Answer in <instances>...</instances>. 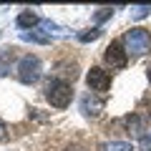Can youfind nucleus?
Instances as JSON below:
<instances>
[{
	"label": "nucleus",
	"mask_w": 151,
	"mask_h": 151,
	"mask_svg": "<svg viewBox=\"0 0 151 151\" xmlns=\"http://www.w3.org/2000/svg\"><path fill=\"white\" fill-rule=\"evenodd\" d=\"M45 98H48L50 106H55V108H68L70 101H73V86L55 76V78H50V81L45 83Z\"/></svg>",
	"instance_id": "1"
},
{
	"label": "nucleus",
	"mask_w": 151,
	"mask_h": 151,
	"mask_svg": "<svg viewBox=\"0 0 151 151\" xmlns=\"http://www.w3.org/2000/svg\"><path fill=\"white\" fill-rule=\"evenodd\" d=\"M121 43H124L126 53L131 55H144L146 50H151V33L146 30V28H131V30H126V35L121 38Z\"/></svg>",
	"instance_id": "2"
},
{
	"label": "nucleus",
	"mask_w": 151,
	"mask_h": 151,
	"mask_svg": "<svg viewBox=\"0 0 151 151\" xmlns=\"http://www.w3.org/2000/svg\"><path fill=\"white\" fill-rule=\"evenodd\" d=\"M40 73H43V63H40L38 55L28 53V55H23V58H20V63H18V81H20V83L33 86V83H38Z\"/></svg>",
	"instance_id": "3"
},
{
	"label": "nucleus",
	"mask_w": 151,
	"mask_h": 151,
	"mask_svg": "<svg viewBox=\"0 0 151 151\" xmlns=\"http://www.w3.org/2000/svg\"><path fill=\"white\" fill-rule=\"evenodd\" d=\"M103 58H106V63L111 68H119V70L126 68V63H129V53H126L121 40H111V45L103 50Z\"/></svg>",
	"instance_id": "4"
},
{
	"label": "nucleus",
	"mask_w": 151,
	"mask_h": 151,
	"mask_svg": "<svg viewBox=\"0 0 151 151\" xmlns=\"http://www.w3.org/2000/svg\"><path fill=\"white\" fill-rule=\"evenodd\" d=\"M86 83H88V88H91V91H96V93H106L108 88H111V73L96 65V68L88 70Z\"/></svg>",
	"instance_id": "5"
},
{
	"label": "nucleus",
	"mask_w": 151,
	"mask_h": 151,
	"mask_svg": "<svg viewBox=\"0 0 151 151\" xmlns=\"http://www.w3.org/2000/svg\"><path fill=\"white\" fill-rule=\"evenodd\" d=\"M81 111H83V116H91V119H96L98 113L103 111V101H101V98H93L91 93H86V96L81 98Z\"/></svg>",
	"instance_id": "6"
},
{
	"label": "nucleus",
	"mask_w": 151,
	"mask_h": 151,
	"mask_svg": "<svg viewBox=\"0 0 151 151\" xmlns=\"http://www.w3.org/2000/svg\"><path fill=\"white\" fill-rule=\"evenodd\" d=\"M15 23H18V28H25V30H30L33 25H38V23H40V18H38L33 10H23L20 15H18Z\"/></svg>",
	"instance_id": "7"
},
{
	"label": "nucleus",
	"mask_w": 151,
	"mask_h": 151,
	"mask_svg": "<svg viewBox=\"0 0 151 151\" xmlns=\"http://www.w3.org/2000/svg\"><path fill=\"white\" fill-rule=\"evenodd\" d=\"M98 151H134L129 141H103L98 144Z\"/></svg>",
	"instance_id": "8"
},
{
	"label": "nucleus",
	"mask_w": 151,
	"mask_h": 151,
	"mask_svg": "<svg viewBox=\"0 0 151 151\" xmlns=\"http://www.w3.org/2000/svg\"><path fill=\"white\" fill-rule=\"evenodd\" d=\"M20 38L23 40H30V43H40V45H45V43H50V38L48 35H43V33H28V30H23L20 33Z\"/></svg>",
	"instance_id": "9"
},
{
	"label": "nucleus",
	"mask_w": 151,
	"mask_h": 151,
	"mask_svg": "<svg viewBox=\"0 0 151 151\" xmlns=\"http://www.w3.org/2000/svg\"><path fill=\"white\" fill-rule=\"evenodd\" d=\"M101 35H103L101 28H91V30H81L78 33V40H81V43H91V40H98Z\"/></svg>",
	"instance_id": "10"
},
{
	"label": "nucleus",
	"mask_w": 151,
	"mask_h": 151,
	"mask_svg": "<svg viewBox=\"0 0 151 151\" xmlns=\"http://www.w3.org/2000/svg\"><path fill=\"white\" fill-rule=\"evenodd\" d=\"M131 10H134V13H131L134 18H146L151 8H149V5H136V8H131Z\"/></svg>",
	"instance_id": "11"
},
{
	"label": "nucleus",
	"mask_w": 151,
	"mask_h": 151,
	"mask_svg": "<svg viewBox=\"0 0 151 151\" xmlns=\"http://www.w3.org/2000/svg\"><path fill=\"white\" fill-rule=\"evenodd\" d=\"M111 15H113V10H111V8H101V10L96 13V23H103V20H108Z\"/></svg>",
	"instance_id": "12"
},
{
	"label": "nucleus",
	"mask_w": 151,
	"mask_h": 151,
	"mask_svg": "<svg viewBox=\"0 0 151 151\" xmlns=\"http://www.w3.org/2000/svg\"><path fill=\"white\" fill-rule=\"evenodd\" d=\"M8 55H10V53H3V55H0V78H3V76H5L8 70H10V63H8Z\"/></svg>",
	"instance_id": "13"
},
{
	"label": "nucleus",
	"mask_w": 151,
	"mask_h": 151,
	"mask_svg": "<svg viewBox=\"0 0 151 151\" xmlns=\"http://www.w3.org/2000/svg\"><path fill=\"white\" fill-rule=\"evenodd\" d=\"M5 134H8V129H5V124H3V121H0V141L5 139Z\"/></svg>",
	"instance_id": "14"
},
{
	"label": "nucleus",
	"mask_w": 151,
	"mask_h": 151,
	"mask_svg": "<svg viewBox=\"0 0 151 151\" xmlns=\"http://www.w3.org/2000/svg\"><path fill=\"white\" fill-rule=\"evenodd\" d=\"M65 151H83V146H78V144H70Z\"/></svg>",
	"instance_id": "15"
},
{
	"label": "nucleus",
	"mask_w": 151,
	"mask_h": 151,
	"mask_svg": "<svg viewBox=\"0 0 151 151\" xmlns=\"http://www.w3.org/2000/svg\"><path fill=\"white\" fill-rule=\"evenodd\" d=\"M146 76H149V81H151V63H149V73H146Z\"/></svg>",
	"instance_id": "16"
},
{
	"label": "nucleus",
	"mask_w": 151,
	"mask_h": 151,
	"mask_svg": "<svg viewBox=\"0 0 151 151\" xmlns=\"http://www.w3.org/2000/svg\"><path fill=\"white\" fill-rule=\"evenodd\" d=\"M149 151H151V149H149Z\"/></svg>",
	"instance_id": "17"
}]
</instances>
